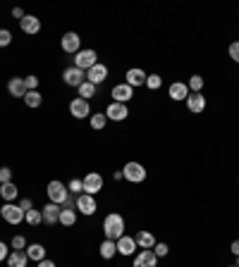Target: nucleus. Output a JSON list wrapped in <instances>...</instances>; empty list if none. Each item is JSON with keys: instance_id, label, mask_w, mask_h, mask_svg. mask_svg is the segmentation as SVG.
<instances>
[{"instance_id": "obj_42", "label": "nucleus", "mask_w": 239, "mask_h": 267, "mask_svg": "<svg viewBox=\"0 0 239 267\" xmlns=\"http://www.w3.org/2000/svg\"><path fill=\"white\" fill-rule=\"evenodd\" d=\"M8 255H10L8 246H5V241H0V262H3V260H8Z\"/></svg>"}, {"instance_id": "obj_28", "label": "nucleus", "mask_w": 239, "mask_h": 267, "mask_svg": "<svg viewBox=\"0 0 239 267\" xmlns=\"http://www.w3.org/2000/svg\"><path fill=\"white\" fill-rule=\"evenodd\" d=\"M60 224L63 227H74L77 224V210H60Z\"/></svg>"}, {"instance_id": "obj_46", "label": "nucleus", "mask_w": 239, "mask_h": 267, "mask_svg": "<svg viewBox=\"0 0 239 267\" xmlns=\"http://www.w3.org/2000/svg\"><path fill=\"white\" fill-rule=\"evenodd\" d=\"M237 267H239V258H237Z\"/></svg>"}, {"instance_id": "obj_24", "label": "nucleus", "mask_w": 239, "mask_h": 267, "mask_svg": "<svg viewBox=\"0 0 239 267\" xmlns=\"http://www.w3.org/2000/svg\"><path fill=\"white\" fill-rule=\"evenodd\" d=\"M0 196H3L5 203H12V201H17V196H19V189H17L12 181H10V184H0Z\"/></svg>"}, {"instance_id": "obj_44", "label": "nucleus", "mask_w": 239, "mask_h": 267, "mask_svg": "<svg viewBox=\"0 0 239 267\" xmlns=\"http://www.w3.org/2000/svg\"><path fill=\"white\" fill-rule=\"evenodd\" d=\"M36 267H55V262H53V260H41V262H36Z\"/></svg>"}, {"instance_id": "obj_3", "label": "nucleus", "mask_w": 239, "mask_h": 267, "mask_svg": "<svg viewBox=\"0 0 239 267\" xmlns=\"http://www.w3.org/2000/svg\"><path fill=\"white\" fill-rule=\"evenodd\" d=\"M94 64H98V53H96L94 48H86V50H79L77 55H74V67H79V70L88 72Z\"/></svg>"}, {"instance_id": "obj_21", "label": "nucleus", "mask_w": 239, "mask_h": 267, "mask_svg": "<svg viewBox=\"0 0 239 267\" xmlns=\"http://www.w3.org/2000/svg\"><path fill=\"white\" fill-rule=\"evenodd\" d=\"M134 241H136L139 248H143V251H151L153 246L158 244V241H156V236H153L151 231H139V234L134 236Z\"/></svg>"}, {"instance_id": "obj_18", "label": "nucleus", "mask_w": 239, "mask_h": 267, "mask_svg": "<svg viewBox=\"0 0 239 267\" xmlns=\"http://www.w3.org/2000/svg\"><path fill=\"white\" fill-rule=\"evenodd\" d=\"M132 267H158V258H156L153 251H139Z\"/></svg>"}, {"instance_id": "obj_39", "label": "nucleus", "mask_w": 239, "mask_h": 267, "mask_svg": "<svg viewBox=\"0 0 239 267\" xmlns=\"http://www.w3.org/2000/svg\"><path fill=\"white\" fill-rule=\"evenodd\" d=\"M12 248H15V251H24V248H26V239H24V236H15V239H12Z\"/></svg>"}, {"instance_id": "obj_36", "label": "nucleus", "mask_w": 239, "mask_h": 267, "mask_svg": "<svg viewBox=\"0 0 239 267\" xmlns=\"http://www.w3.org/2000/svg\"><path fill=\"white\" fill-rule=\"evenodd\" d=\"M12 181V170L10 167H0V184H10Z\"/></svg>"}, {"instance_id": "obj_8", "label": "nucleus", "mask_w": 239, "mask_h": 267, "mask_svg": "<svg viewBox=\"0 0 239 267\" xmlns=\"http://www.w3.org/2000/svg\"><path fill=\"white\" fill-rule=\"evenodd\" d=\"M60 46H63V53H70V55H77L81 50V39H79V34H74V31H67L63 36V41H60Z\"/></svg>"}, {"instance_id": "obj_37", "label": "nucleus", "mask_w": 239, "mask_h": 267, "mask_svg": "<svg viewBox=\"0 0 239 267\" xmlns=\"http://www.w3.org/2000/svg\"><path fill=\"white\" fill-rule=\"evenodd\" d=\"M12 43V34L8 31V29H0V48H5Z\"/></svg>"}, {"instance_id": "obj_23", "label": "nucleus", "mask_w": 239, "mask_h": 267, "mask_svg": "<svg viewBox=\"0 0 239 267\" xmlns=\"http://www.w3.org/2000/svg\"><path fill=\"white\" fill-rule=\"evenodd\" d=\"M24 253H26V258L34 260V262H41V260H46V248H43L41 244H29Z\"/></svg>"}, {"instance_id": "obj_4", "label": "nucleus", "mask_w": 239, "mask_h": 267, "mask_svg": "<svg viewBox=\"0 0 239 267\" xmlns=\"http://www.w3.org/2000/svg\"><path fill=\"white\" fill-rule=\"evenodd\" d=\"M122 177L132 184H141L146 179V167L141 162H127V165L122 167Z\"/></svg>"}, {"instance_id": "obj_33", "label": "nucleus", "mask_w": 239, "mask_h": 267, "mask_svg": "<svg viewBox=\"0 0 239 267\" xmlns=\"http://www.w3.org/2000/svg\"><path fill=\"white\" fill-rule=\"evenodd\" d=\"M146 86L151 88V91H158V88L163 86V79H160L158 74H148V77H146Z\"/></svg>"}, {"instance_id": "obj_22", "label": "nucleus", "mask_w": 239, "mask_h": 267, "mask_svg": "<svg viewBox=\"0 0 239 267\" xmlns=\"http://www.w3.org/2000/svg\"><path fill=\"white\" fill-rule=\"evenodd\" d=\"M167 95H170L172 101H187V95H189V86L182 84V81H175V84L170 86V91H167Z\"/></svg>"}, {"instance_id": "obj_15", "label": "nucleus", "mask_w": 239, "mask_h": 267, "mask_svg": "<svg viewBox=\"0 0 239 267\" xmlns=\"http://www.w3.org/2000/svg\"><path fill=\"white\" fill-rule=\"evenodd\" d=\"M8 93L12 95V98H24V95L29 93L22 77H12V79H10V81H8Z\"/></svg>"}, {"instance_id": "obj_16", "label": "nucleus", "mask_w": 239, "mask_h": 267, "mask_svg": "<svg viewBox=\"0 0 239 267\" xmlns=\"http://www.w3.org/2000/svg\"><path fill=\"white\" fill-rule=\"evenodd\" d=\"M115 244H117V253H120V255H134V251L139 248L136 241H134V236H120Z\"/></svg>"}, {"instance_id": "obj_2", "label": "nucleus", "mask_w": 239, "mask_h": 267, "mask_svg": "<svg viewBox=\"0 0 239 267\" xmlns=\"http://www.w3.org/2000/svg\"><path fill=\"white\" fill-rule=\"evenodd\" d=\"M48 198H50V203H55V205H63L67 198H70V191H67V184H63V181H50L48 184Z\"/></svg>"}, {"instance_id": "obj_47", "label": "nucleus", "mask_w": 239, "mask_h": 267, "mask_svg": "<svg viewBox=\"0 0 239 267\" xmlns=\"http://www.w3.org/2000/svg\"><path fill=\"white\" fill-rule=\"evenodd\" d=\"M230 267H237V265H230Z\"/></svg>"}, {"instance_id": "obj_13", "label": "nucleus", "mask_w": 239, "mask_h": 267, "mask_svg": "<svg viewBox=\"0 0 239 267\" xmlns=\"http://www.w3.org/2000/svg\"><path fill=\"white\" fill-rule=\"evenodd\" d=\"M96 208H98V205H96V198L94 196H88V193H81V196H77V210L81 212V215H94L96 212Z\"/></svg>"}, {"instance_id": "obj_29", "label": "nucleus", "mask_w": 239, "mask_h": 267, "mask_svg": "<svg viewBox=\"0 0 239 267\" xmlns=\"http://www.w3.org/2000/svg\"><path fill=\"white\" fill-rule=\"evenodd\" d=\"M187 86H189V93H201V88H203V77H201V74H194V77H189Z\"/></svg>"}, {"instance_id": "obj_19", "label": "nucleus", "mask_w": 239, "mask_h": 267, "mask_svg": "<svg viewBox=\"0 0 239 267\" xmlns=\"http://www.w3.org/2000/svg\"><path fill=\"white\" fill-rule=\"evenodd\" d=\"M132 95H134V88L127 86V84H117L112 88V101L115 103H125L127 105V101H132Z\"/></svg>"}, {"instance_id": "obj_12", "label": "nucleus", "mask_w": 239, "mask_h": 267, "mask_svg": "<svg viewBox=\"0 0 239 267\" xmlns=\"http://www.w3.org/2000/svg\"><path fill=\"white\" fill-rule=\"evenodd\" d=\"M60 210H63V205H55V203H48L41 215H43V222H46L48 227L50 224H60Z\"/></svg>"}, {"instance_id": "obj_31", "label": "nucleus", "mask_w": 239, "mask_h": 267, "mask_svg": "<svg viewBox=\"0 0 239 267\" xmlns=\"http://www.w3.org/2000/svg\"><path fill=\"white\" fill-rule=\"evenodd\" d=\"M24 220H26V224H32V227H39L41 222H43V215H41V210H29L24 215Z\"/></svg>"}, {"instance_id": "obj_10", "label": "nucleus", "mask_w": 239, "mask_h": 267, "mask_svg": "<svg viewBox=\"0 0 239 267\" xmlns=\"http://www.w3.org/2000/svg\"><path fill=\"white\" fill-rule=\"evenodd\" d=\"M70 115L74 119H84L91 115V105H88V101H84V98H74V101L70 103Z\"/></svg>"}, {"instance_id": "obj_27", "label": "nucleus", "mask_w": 239, "mask_h": 267, "mask_svg": "<svg viewBox=\"0 0 239 267\" xmlns=\"http://www.w3.org/2000/svg\"><path fill=\"white\" fill-rule=\"evenodd\" d=\"M24 103H26V108L36 110V108H41V103H43V95L39 91H29V93L24 95Z\"/></svg>"}, {"instance_id": "obj_34", "label": "nucleus", "mask_w": 239, "mask_h": 267, "mask_svg": "<svg viewBox=\"0 0 239 267\" xmlns=\"http://www.w3.org/2000/svg\"><path fill=\"white\" fill-rule=\"evenodd\" d=\"M67 191H70L72 196H81V191H84V186H81V179H70V184H67Z\"/></svg>"}, {"instance_id": "obj_17", "label": "nucleus", "mask_w": 239, "mask_h": 267, "mask_svg": "<svg viewBox=\"0 0 239 267\" xmlns=\"http://www.w3.org/2000/svg\"><path fill=\"white\" fill-rule=\"evenodd\" d=\"M19 29H22L24 34H29V36H34V34L41 31V19L34 15H24V19L19 22Z\"/></svg>"}, {"instance_id": "obj_32", "label": "nucleus", "mask_w": 239, "mask_h": 267, "mask_svg": "<svg viewBox=\"0 0 239 267\" xmlns=\"http://www.w3.org/2000/svg\"><path fill=\"white\" fill-rule=\"evenodd\" d=\"M96 95V86L94 84H88V81H84L79 86V98H84V101H91Z\"/></svg>"}, {"instance_id": "obj_7", "label": "nucleus", "mask_w": 239, "mask_h": 267, "mask_svg": "<svg viewBox=\"0 0 239 267\" xmlns=\"http://www.w3.org/2000/svg\"><path fill=\"white\" fill-rule=\"evenodd\" d=\"M103 177L98 172H88L84 179H81V186H84V193H88V196H96L98 191L103 189Z\"/></svg>"}, {"instance_id": "obj_43", "label": "nucleus", "mask_w": 239, "mask_h": 267, "mask_svg": "<svg viewBox=\"0 0 239 267\" xmlns=\"http://www.w3.org/2000/svg\"><path fill=\"white\" fill-rule=\"evenodd\" d=\"M12 17L22 22V19H24V10H22V8H15V10H12Z\"/></svg>"}, {"instance_id": "obj_35", "label": "nucleus", "mask_w": 239, "mask_h": 267, "mask_svg": "<svg viewBox=\"0 0 239 267\" xmlns=\"http://www.w3.org/2000/svg\"><path fill=\"white\" fill-rule=\"evenodd\" d=\"M24 84H26V91H36L39 88V77L29 74V77H24Z\"/></svg>"}, {"instance_id": "obj_11", "label": "nucleus", "mask_w": 239, "mask_h": 267, "mask_svg": "<svg viewBox=\"0 0 239 267\" xmlns=\"http://www.w3.org/2000/svg\"><path fill=\"white\" fill-rule=\"evenodd\" d=\"M105 79H108V67H105L103 62L94 64V67H91V70L86 72V81H88V84H94V86L103 84Z\"/></svg>"}, {"instance_id": "obj_26", "label": "nucleus", "mask_w": 239, "mask_h": 267, "mask_svg": "<svg viewBox=\"0 0 239 267\" xmlns=\"http://www.w3.org/2000/svg\"><path fill=\"white\" fill-rule=\"evenodd\" d=\"M115 255H117V244L110 241V239H105L103 244H101V258H103V260H112Z\"/></svg>"}, {"instance_id": "obj_38", "label": "nucleus", "mask_w": 239, "mask_h": 267, "mask_svg": "<svg viewBox=\"0 0 239 267\" xmlns=\"http://www.w3.org/2000/svg\"><path fill=\"white\" fill-rule=\"evenodd\" d=\"M151 251L156 253V258H163V255H167V251H170V246H167V244H156V246L151 248Z\"/></svg>"}, {"instance_id": "obj_14", "label": "nucleus", "mask_w": 239, "mask_h": 267, "mask_svg": "<svg viewBox=\"0 0 239 267\" xmlns=\"http://www.w3.org/2000/svg\"><path fill=\"white\" fill-rule=\"evenodd\" d=\"M125 77H127L125 84L132 86V88H136V86H146V77H148V74H146L143 70H139V67H132V70H127Z\"/></svg>"}, {"instance_id": "obj_5", "label": "nucleus", "mask_w": 239, "mask_h": 267, "mask_svg": "<svg viewBox=\"0 0 239 267\" xmlns=\"http://www.w3.org/2000/svg\"><path fill=\"white\" fill-rule=\"evenodd\" d=\"M0 215H3V220L8 222V224H19V222L24 220V215H26V212H24L19 205H15V203H5L3 208H0Z\"/></svg>"}, {"instance_id": "obj_40", "label": "nucleus", "mask_w": 239, "mask_h": 267, "mask_svg": "<svg viewBox=\"0 0 239 267\" xmlns=\"http://www.w3.org/2000/svg\"><path fill=\"white\" fill-rule=\"evenodd\" d=\"M227 53H230V57H232V60H234V62L239 64V41L230 43V50H227Z\"/></svg>"}, {"instance_id": "obj_41", "label": "nucleus", "mask_w": 239, "mask_h": 267, "mask_svg": "<svg viewBox=\"0 0 239 267\" xmlns=\"http://www.w3.org/2000/svg\"><path fill=\"white\" fill-rule=\"evenodd\" d=\"M19 208H22L24 212L34 210V203H32V198H22V201H19Z\"/></svg>"}, {"instance_id": "obj_25", "label": "nucleus", "mask_w": 239, "mask_h": 267, "mask_svg": "<svg viewBox=\"0 0 239 267\" xmlns=\"http://www.w3.org/2000/svg\"><path fill=\"white\" fill-rule=\"evenodd\" d=\"M26 262H29V258L24 251H12L8 255V267H26Z\"/></svg>"}, {"instance_id": "obj_6", "label": "nucleus", "mask_w": 239, "mask_h": 267, "mask_svg": "<svg viewBox=\"0 0 239 267\" xmlns=\"http://www.w3.org/2000/svg\"><path fill=\"white\" fill-rule=\"evenodd\" d=\"M63 81L67 84V86H74V88H79L84 81H86V72L79 70V67H67V70L63 72Z\"/></svg>"}, {"instance_id": "obj_1", "label": "nucleus", "mask_w": 239, "mask_h": 267, "mask_svg": "<svg viewBox=\"0 0 239 267\" xmlns=\"http://www.w3.org/2000/svg\"><path fill=\"white\" fill-rule=\"evenodd\" d=\"M103 234H105V239H110V241H117L120 236H125V220H122V215H117V212L105 215Z\"/></svg>"}, {"instance_id": "obj_45", "label": "nucleus", "mask_w": 239, "mask_h": 267, "mask_svg": "<svg viewBox=\"0 0 239 267\" xmlns=\"http://www.w3.org/2000/svg\"><path fill=\"white\" fill-rule=\"evenodd\" d=\"M230 251H232V253H234V255H237V258H239V239H237V241H232Z\"/></svg>"}, {"instance_id": "obj_30", "label": "nucleus", "mask_w": 239, "mask_h": 267, "mask_svg": "<svg viewBox=\"0 0 239 267\" xmlns=\"http://www.w3.org/2000/svg\"><path fill=\"white\" fill-rule=\"evenodd\" d=\"M105 124H108V117H105V112H96V115H91V126H94L96 131H101Z\"/></svg>"}, {"instance_id": "obj_9", "label": "nucleus", "mask_w": 239, "mask_h": 267, "mask_svg": "<svg viewBox=\"0 0 239 267\" xmlns=\"http://www.w3.org/2000/svg\"><path fill=\"white\" fill-rule=\"evenodd\" d=\"M105 117L112 119V122H122V119H127L129 117L127 105H125V103H115V101H112L110 105L105 108Z\"/></svg>"}, {"instance_id": "obj_20", "label": "nucleus", "mask_w": 239, "mask_h": 267, "mask_svg": "<svg viewBox=\"0 0 239 267\" xmlns=\"http://www.w3.org/2000/svg\"><path fill=\"white\" fill-rule=\"evenodd\" d=\"M187 108H189V112L199 115V112L206 110V98L201 93H189L187 95Z\"/></svg>"}]
</instances>
